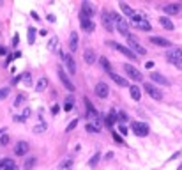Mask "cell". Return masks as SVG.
<instances>
[{
  "label": "cell",
  "instance_id": "cell-29",
  "mask_svg": "<svg viewBox=\"0 0 182 170\" xmlns=\"http://www.w3.org/2000/svg\"><path fill=\"white\" fill-rule=\"evenodd\" d=\"M46 128H48V124H46V122H39V124H35V126L32 128V131L35 133V135H41V133L46 131Z\"/></svg>",
  "mask_w": 182,
  "mask_h": 170
},
{
  "label": "cell",
  "instance_id": "cell-28",
  "mask_svg": "<svg viewBox=\"0 0 182 170\" xmlns=\"http://www.w3.org/2000/svg\"><path fill=\"white\" fill-rule=\"evenodd\" d=\"M46 85H48V80H46V78H39L37 80V85H35V90H37V92H43V90H46Z\"/></svg>",
  "mask_w": 182,
  "mask_h": 170
},
{
  "label": "cell",
  "instance_id": "cell-48",
  "mask_svg": "<svg viewBox=\"0 0 182 170\" xmlns=\"http://www.w3.org/2000/svg\"><path fill=\"white\" fill-rule=\"evenodd\" d=\"M51 112H53V114H57V112H58V104H55V106L51 108Z\"/></svg>",
  "mask_w": 182,
  "mask_h": 170
},
{
  "label": "cell",
  "instance_id": "cell-34",
  "mask_svg": "<svg viewBox=\"0 0 182 170\" xmlns=\"http://www.w3.org/2000/svg\"><path fill=\"white\" fill-rule=\"evenodd\" d=\"M35 163H37V159L34 158V156H30V158L25 159V165H23V167H25V170H32V167Z\"/></svg>",
  "mask_w": 182,
  "mask_h": 170
},
{
  "label": "cell",
  "instance_id": "cell-49",
  "mask_svg": "<svg viewBox=\"0 0 182 170\" xmlns=\"http://www.w3.org/2000/svg\"><path fill=\"white\" fill-rule=\"evenodd\" d=\"M9 170H18V168H16V167H12V168H9Z\"/></svg>",
  "mask_w": 182,
  "mask_h": 170
},
{
  "label": "cell",
  "instance_id": "cell-30",
  "mask_svg": "<svg viewBox=\"0 0 182 170\" xmlns=\"http://www.w3.org/2000/svg\"><path fill=\"white\" fill-rule=\"evenodd\" d=\"M48 50L50 51H57L58 50V39L53 36V37H50V41H48Z\"/></svg>",
  "mask_w": 182,
  "mask_h": 170
},
{
  "label": "cell",
  "instance_id": "cell-44",
  "mask_svg": "<svg viewBox=\"0 0 182 170\" xmlns=\"http://www.w3.org/2000/svg\"><path fill=\"white\" fill-rule=\"evenodd\" d=\"M67 99H69V101H67V103H66V106H64V110H67V112H69V110L72 108V103H71V98H67Z\"/></svg>",
  "mask_w": 182,
  "mask_h": 170
},
{
  "label": "cell",
  "instance_id": "cell-46",
  "mask_svg": "<svg viewBox=\"0 0 182 170\" xmlns=\"http://www.w3.org/2000/svg\"><path fill=\"white\" fill-rule=\"evenodd\" d=\"M18 43H20V36H18V34H16V36L12 37V46H16Z\"/></svg>",
  "mask_w": 182,
  "mask_h": 170
},
{
  "label": "cell",
  "instance_id": "cell-31",
  "mask_svg": "<svg viewBox=\"0 0 182 170\" xmlns=\"http://www.w3.org/2000/svg\"><path fill=\"white\" fill-rule=\"evenodd\" d=\"M35 34H37V30H35L34 27H30L27 30V39H28V43H30V44L35 43Z\"/></svg>",
  "mask_w": 182,
  "mask_h": 170
},
{
  "label": "cell",
  "instance_id": "cell-11",
  "mask_svg": "<svg viewBox=\"0 0 182 170\" xmlns=\"http://www.w3.org/2000/svg\"><path fill=\"white\" fill-rule=\"evenodd\" d=\"M62 61H64V64H66L69 75H74V73H76V62H74V57H72L71 53H66Z\"/></svg>",
  "mask_w": 182,
  "mask_h": 170
},
{
  "label": "cell",
  "instance_id": "cell-2",
  "mask_svg": "<svg viewBox=\"0 0 182 170\" xmlns=\"http://www.w3.org/2000/svg\"><path fill=\"white\" fill-rule=\"evenodd\" d=\"M131 25H133L134 28L145 30V32H150V30H152L149 20H147V18H145V14H142V12H136V14L131 18Z\"/></svg>",
  "mask_w": 182,
  "mask_h": 170
},
{
  "label": "cell",
  "instance_id": "cell-41",
  "mask_svg": "<svg viewBox=\"0 0 182 170\" xmlns=\"http://www.w3.org/2000/svg\"><path fill=\"white\" fill-rule=\"evenodd\" d=\"M113 140H115L117 143H124V140H122L120 135H117V131H113Z\"/></svg>",
  "mask_w": 182,
  "mask_h": 170
},
{
  "label": "cell",
  "instance_id": "cell-42",
  "mask_svg": "<svg viewBox=\"0 0 182 170\" xmlns=\"http://www.w3.org/2000/svg\"><path fill=\"white\" fill-rule=\"evenodd\" d=\"M30 114H32V112H30V108H25V110H23V114H21V115H23V119L27 121L28 117H30Z\"/></svg>",
  "mask_w": 182,
  "mask_h": 170
},
{
  "label": "cell",
  "instance_id": "cell-1",
  "mask_svg": "<svg viewBox=\"0 0 182 170\" xmlns=\"http://www.w3.org/2000/svg\"><path fill=\"white\" fill-rule=\"evenodd\" d=\"M110 18H111V22H113V25H115V28L122 34V36H126V37L131 36V34H129V25L124 22V18H122L120 14H117V12H110Z\"/></svg>",
  "mask_w": 182,
  "mask_h": 170
},
{
  "label": "cell",
  "instance_id": "cell-39",
  "mask_svg": "<svg viewBox=\"0 0 182 170\" xmlns=\"http://www.w3.org/2000/svg\"><path fill=\"white\" fill-rule=\"evenodd\" d=\"M76 126H78V119H74V121H71V122H69V126L66 128V131H67V133H71V131H72V129H74Z\"/></svg>",
  "mask_w": 182,
  "mask_h": 170
},
{
  "label": "cell",
  "instance_id": "cell-21",
  "mask_svg": "<svg viewBox=\"0 0 182 170\" xmlns=\"http://www.w3.org/2000/svg\"><path fill=\"white\" fill-rule=\"evenodd\" d=\"M163 11H165L166 14H179V12L182 11V6L180 4H168V6L163 7Z\"/></svg>",
  "mask_w": 182,
  "mask_h": 170
},
{
  "label": "cell",
  "instance_id": "cell-6",
  "mask_svg": "<svg viewBox=\"0 0 182 170\" xmlns=\"http://www.w3.org/2000/svg\"><path fill=\"white\" fill-rule=\"evenodd\" d=\"M127 44H129V50H133L136 55H147V50H145V46H142L140 44V41L136 37H133V36H129L127 37Z\"/></svg>",
  "mask_w": 182,
  "mask_h": 170
},
{
  "label": "cell",
  "instance_id": "cell-4",
  "mask_svg": "<svg viewBox=\"0 0 182 170\" xmlns=\"http://www.w3.org/2000/svg\"><path fill=\"white\" fill-rule=\"evenodd\" d=\"M106 44L110 46V48H113V50H117V51H120L122 55H126V57H129L131 61H138V57H136V53L133 51V50H129V48H126V46H122V44H117L115 41H106Z\"/></svg>",
  "mask_w": 182,
  "mask_h": 170
},
{
  "label": "cell",
  "instance_id": "cell-40",
  "mask_svg": "<svg viewBox=\"0 0 182 170\" xmlns=\"http://www.w3.org/2000/svg\"><path fill=\"white\" fill-rule=\"evenodd\" d=\"M9 143V135H2L0 137V145H7Z\"/></svg>",
  "mask_w": 182,
  "mask_h": 170
},
{
  "label": "cell",
  "instance_id": "cell-5",
  "mask_svg": "<svg viewBox=\"0 0 182 170\" xmlns=\"http://www.w3.org/2000/svg\"><path fill=\"white\" fill-rule=\"evenodd\" d=\"M131 129L134 135H138V137H147L149 135V124L147 122H138V121H133L131 122Z\"/></svg>",
  "mask_w": 182,
  "mask_h": 170
},
{
  "label": "cell",
  "instance_id": "cell-38",
  "mask_svg": "<svg viewBox=\"0 0 182 170\" xmlns=\"http://www.w3.org/2000/svg\"><path fill=\"white\" fill-rule=\"evenodd\" d=\"M117 119L120 121V124H124V122L127 121V115H126V112H117Z\"/></svg>",
  "mask_w": 182,
  "mask_h": 170
},
{
  "label": "cell",
  "instance_id": "cell-33",
  "mask_svg": "<svg viewBox=\"0 0 182 170\" xmlns=\"http://www.w3.org/2000/svg\"><path fill=\"white\" fill-rule=\"evenodd\" d=\"M99 64H101V67H103L106 73H111V66H110V62H108V59H106V57H101V59H99Z\"/></svg>",
  "mask_w": 182,
  "mask_h": 170
},
{
  "label": "cell",
  "instance_id": "cell-14",
  "mask_svg": "<svg viewBox=\"0 0 182 170\" xmlns=\"http://www.w3.org/2000/svg\"><path fill=\"white\" fill-rule=\"evenodd\" d=\"M149 43L156 44V46H163V48H170L171 46V41H168L166 37H159V36H152L149 39Z\"/></svg>",
  "mask_w": 182,
  "mask_h": 170
},
{
  "label": "cell",
  "instance_id": "cell-24",
  "mask_svg": "<svg viewBox=\"0 0 182 170\" xmlns=\"http://www.w3.org/2000/svg\"><path fill=\"white\" fill-rule=\"evenodd\" d=\"M159 25L165 28V30H173V28H175L173 27V22H171L168 16H159Z\"/></svg>",
  "mask_w": 182,
  "mask_h": 170
},
{
  "label": "cell",
  "instance_id": "cell-26",
  "mask_svg": "<svg viewBox=\"0 0 182 170\" xmlns=\"http://www.w3.org/2000/svg\"><path fill=\"white\" fill-rule=\"evenodd\" d=\"M12 167H16V163H14L11 158L0 159V170H9V168H12Z\"/></svg>",
  "mask_w": 182,
  "mask_h": 170
},
{
  "label": "cell",
  "instance_id": "cell-43",
  "mask_svg": "<svg viewBox=\"0 0 182 170\" xmlns=\"http://www.w3.org/2000/svg\"><path fill=\"white\" fill-rule=\"evenodd\" d=\"M119 131H120L122 135H127V128L124 126V124H119Z\"/></svg>",
  "mask_w": 182,
  "mask_h": 170
},
{
  "label": "cell",
  "instance_id": "cell-36",
  "mask_svg": "<svg viewBox=\"0 0 182 170\" xmlns=\"http://www.w3.org/2000/svg\"><path fill=\"white\" fill-rule=\"evenodd\" d=\"M9 92H11V87H2L0 89V101H4V99L9 96Z\"/></svg>",
  "mask_w": 182,
  "mask_h": 170
},
{
  "label": "cell",
  "instance_id": "cell-10",
  "mask_svg": "<svg viewBox=\"0 0 182 170\" xmlns=\"http://www.w3.org/2000/svg\"><path fill=\"white\" fill-rule=\"evenodd\" d=\"M58 78H60V82H62V85L67 89V90H74V85H72V82H71V78L67 76V73H66V69H62V67H58Z\"/></svg>",
  "mask_w": 182,
  "mask_h": 170
},
{
  "label": "cell",
  "instance_id": "cell-32",
  "mask_svg": "<svg viewBox=\"0 0 182 170\" xmlns=\"http://www.w3.org/2000/svg\"><path fill=\"white\" fill-rule=\"evenodd\" d=\"M85 129H87L88 133H101V126H97V124H94V122H87Z\"/></svg>",
  "mask_w": 182,
  "mask_h": 170
},
{
  "label": "cell",
  "instance_id": "cell-17",
  "mask_svg": "<svg viewBox=\"0 0 182 170\" xmlns=\"http://www.w3.org/2000/svg\"><path fill=\"white\" fill-rule=\"evenodd\" d=\"M150 78H152V82H156V83H159V85H170V80L166 76H163L161 73H156V71H152L150 73Z\"/></svg>",
  "mask_w": 182,
  "mask_h": 170
},
{
  "label": "cell",
  "instance_id": "cell-15",
  "mask_svg": "<svg viewBox=\"0 0 182 170\" xmlns=\"http://www.w3.org/2000/svg\"><path fill=\"white\" fill-rule=\"evenodd\" d=\"M101 23H103V27H105L108 32H113V30H115V25L111 22L110 12H103V14H101Z\"/></svg>",
  "mask_w": 182,
  "mask_h": 170
},
{
  "label": "cell",
  "instance_id": "cell-16",
  "mask_svg": "<svg viewBox=\"0 0 182 170\" xmlns=\"http://www.w3.org/2000/svg\"><path fill=\"white\" fill-rule=\"evenodd\" d=\"M28 149H30L28 142L21 140V142H18V145L14 147V154H16V156H25V154L28 153Z\"/></svg>",
  "mask_w": 182,
  "mask_h": 170
},
{
  "label": "cell",
  "instance_id": "cell-3",
  "mask_svg": "<svg viewBox=\"0 0 182 170\" xmlns=\"http://www.w3.org/2000/svg\"><path fill=\"white\" fill-rule=\"evenodd\" d=\"M85 108H87V117L90 119V122H94L97 126H101V117H99V112L94 108V104L90 103V99L85 98Z\"/></svg>",
  "mask_w": 182,
  "mask_h": 170
},
{
  "label": "cell",
  "instance_id": "cell-20",
  "mask_svg": "<svg viewBox=\"0 0 182 170\" xmlns=\"http://www.w3.org/2000/svg\"><path fill=\"white\" fill-rule=\"evenodd\" d=\"M72 165H74V158L72 156H66L60 161V165H58V170H71Z\"/></svg>",
  "mask_w": 182,
  "mask_h": 170
},
{
  "label": "cell",
  "instance_id": "cell-9",
  "mask_svg": "<svg viewBox=\"0 0 182 170\" xmlns=\"http://www.w3.org/2000/svg\"><path fill=\"white\" fill-rule=\"evenodd\" d=\"M182 59V46H173V48L168 50V53H166V61L168 62H173L175 61H180Z\"/></svg>",
  "mask_w": 182,
  "mask_h": 170
},
{
  "label": "cell",
  "instance_id": "cell-35",
  "mask_svg": "<svg viewBox=\"0 0 182 170\" xmlns=\"http://www.w3.org/2000/svg\"><path fill=\"white\" fill-rule=\"evenodd\" d=\"M99 159H101V154H99V153H96L94 156L90 158V161H88V167H92V168H94L96 165L99 163Z\"/></svg>",
  "mask_w": 182,
  "mask_h": 170
},
{
  "label": "cell",
  "instance_id": "cell-37",
  "mask_svg": "<svg viewBox=\"0 0 182 170\" xmlns=\"http://www.w3.org/2000/svg\"><path fill=\"white\" fill-rule=\"evenodd\" d=\"M25 99H27V96H25V94H18V96H16V101H14V106H21V104L25 103Z\"/></svg>",
  "mask_w": 182,
  "mask_h": 170
},
{
  "label": "cell",
  "instance_id": "cell-8",
  "mask_svg": "<svg viewBox=\"0 0 182 170\" xmlns=\"http://www.w3.org/2000/svg\"><path fill=\"white\" fill-rule=\"evenodd\" d=\"M143 89H145V92L149 94L152 99H156V101H161V99H163V92H161L156 85H152V83H145Z\"/></svg>",
  "mask_w": 182,
  "mask_h": 170
},
{
  "label": "cell",
  "instance_id": "cell-22",
  "mask_svg": "<svg viewBox=\"0 0 182 170\" xmlns=\"http://www.w3.org/2000/svg\"><path fill=\"white\" fill-rule=\"evenodd\" d=\"M129 94H131L133 101H140L142 99V90H140L138 85H129Z\"/></svg>",
  "mask_w": 182,
  "mask_h": 170
},
{
  "label": "cell",
  "instance_id": "cell-25",
  "mask_svg": "<svg viewBox=\"0 0 182 170\" xmlns=\"http://www.w3.org/2000/svg\"><path fill=\"white\" fill-rule=\"evenodd\" d=\"M119 7H120V11L124 12L126 16H129V18H133L134 14H136V12H134V9H133L131 6H127L126 2H120V4H119Z\"/></svg>",
  "mask_w": 182,
  "mask_h": 170
},
{
  "label": "cell",
  "instance_id": "cell-47",
  "mask_svg": "<svg viewBox=\"0 0 182 170\" xmlns=\"http://www.w3.org/2000/svg\"><path fill=\"white\" fill-rule=\"evenodd\" d=\"M7 53V50L6 48H2V46H0V55H6Z\"/></svg>",
  "mask_w": 182,
  "mask_h": 170
},
{
  "label": "cell",
  "instance_id": "cell-13",
  "mask_svg": "<svg viewBox=\"0 0 182 170\" xmlns=\"http://www.w3.org/2000/svg\"><path fill=\"white\" fill-rule=\"evenodd\" d=\"M94 90H96V94H97L101 99L108 98V94H110V89H108V85H106L105 82H99V83H97V85L94 87Z\"/></svg>",
  "mask_w": 182,
  "mask_h": 170
},
{
  "label": "cell",
  "instance_id": "cell-45",
  "mask_svg": "<svg viewBox=\"0 0 182 170\" xmlns=\"http://www.w3.org/2000/svg\"><path fill=\"white\" fill-rule=\"evenodd\" d=\"M173 66H175V67H179V69L182 71V59H180V61H175V62H173Z\"/></svg>",
  "mask_w": 182,
  "mask_h": 170
},
{
  "label": "cell",
  "instance_id": "cell-27",
  "mask_svg": "<svg viewBox=\"0 0 182 170\" xmlns=\"http://www.w3.org/2000/svg\"><path fill=\"white\" fill-rule=\"evenodd\" d=\"M69 48L72 51H76V48H78V34L76 32H71V36H69Z\"/></svg>",
  "mask_w": 182,
  "mask_h": 170
},
{
  "label": "cell",
  "instance_id": "cell-19",
  "mask_svg": "<svg viewBox=\"0 0 182 170\" xmlns=\"http://www.w3.org/2000/svg\"><path fill=\"white\" fill-rule=\"evenodd\" d=\"M94 12H96V9H94L92 4H88V2H82V14H83V16L92 18V16H94Z\"/></svg>",
  "mask_w": 182,
  "mask_h": 170
},
{
  "label": "cell",
  "instance_id": "cell-7",
  "mask_svg": "<svg viewBox=\"0 0 182 170\" xmlns=\"http://www.w3.org/2000/svg\"><path fill=\"white\" fill-rule=\"evenodd\" d=\"M124 71H126V75L131 78L133 82H142V80H143V75H142L134 66H131V64H124Z\"/></svg>",
  "mask_w": 182,
  "mask_h": 170
},
{
  "label": "cell",
  "instance_id": "cell-18",
  "mask_svg": "<svg viewBox=\"0 0 182 170\" xmlns=\"http://www.w3.org/2000/svg\"><path fill=\"white\" fill-rule=\"evenodd\" d=\"M108 75H110V78L117 83V85H119V87H129V82H127L126 78H122L120 75H117V73H113V71L108 73Z\"/></svg>",
  "mask_w": 182,
  "mask_h": 170
},
{
  "label": "cell",
  "instance_id": "cell-12",
  "mask_svg": "<svg viewBox=\"0 0 182 170\" xmlns=\"http://www.w3.org/2000/svg\"><path fill=\"white\" fill-rule=\"evenodd\" d=\"M80 25H82V28L85 30V32H94V28H96L94 22H92L90 18L83 16L82 12H80Z\"/></svg>",
  "mask_w": 182,
  "mask_h": 170
},
{
  "label": "cell",
  "instance_id": "cell-23",
  "mask_svg": "<svg viewBox=\"0 0 182 170\" xmlns=\"http://www.w3.org/2000/svg\"><path fill=\"white\" fill-rule=\"evenodd\" d=\"M83 61L87 62V64H94L96 62V51L92 48H87L85 50V53H83Z\"/></svg>",
  "mask_w": 182,
  "mask_h": 170
}]
</instances>
